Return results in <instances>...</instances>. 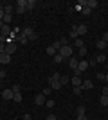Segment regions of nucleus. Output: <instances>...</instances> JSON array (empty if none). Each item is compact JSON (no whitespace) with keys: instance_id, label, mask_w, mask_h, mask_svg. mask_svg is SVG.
<instances>
[{"instance_id":"obj_9","label":"nucleus","mask_w":108,"mask_h":120,"mask_svg":"<svg viewBox=\"0 0 108 120\" xmlns=\"http://www.w3.org/2000/svg\"><path fill=\"white\" fill-rule=\"evenodd\" d=\"M0 32H2V38H5V36H9L11 34V27L7 23H4V27L0 29Z\"/></svg>"},{"instance_id":"obj_12","label":"nucleus","mask_w":108,"mask_h":120,"mask_svg":"<svg viewBox=\"0 0 108 120\" xmlns=\"http://www.w3.org/2000/svg\"><path fill=\"white\" fill-rule=\"evenodd\" d=\"M94 88V82L90 79H87V81H83V90H92Z\"/></svg>"},{"instance_id":"obj_17","label":"nucleus","mask_w":108,"mask_h":120,"mask_svg":"<svg viewBox=\"0 0 108 120\" xmlns=\"http://www.w3.org/2000/svg\"><path fill=\"white\" fill-rule=\"evenodd\" d=\"M104 61H106V56L104 54H97L96 56V63H104Z\"/></svg>"},{"instance_id":"obj_32","label":"nucleus","mask_w":108,"mask_h":120,"mask_svg":"<svg viewBox=\"0 0 108 120\" xmlns=\"http://www.w3.org/2000/svg\"><path fill=\"white\" fill-rule=\"evenodd\" d=\"M83 15H85V16H88V15H90V13H92V9H90V7H83Z\"/></svg>"},{"instance_id":"obj_28","label":"nucleus","mask_w":108,"mask_h":120,"mask_svg":"<svg viewBox=\"0 0 108 120\" xmlns=\"http://www.w3.org/2000/svg\"><path fill=\"white\" fill-rule=\"evenodd\" d=\"M51 86H49V88H43V90H41V93H43V95H45V97H49V95H51Z\"/></svg>"},{"instance_id":"obj_26","label":"nucleus","mask_w":108,"mask_h":120,"mask_svg":"<svg viewBox=\"0 0 108 120\" xmlns=\"http://www.w3.org/2000/svg\"><path fill=\"white\" fill-rule=\"evenodd\" d=\"M47 54H49V56H54V54H58V52H56V50H54V47H47Z\"/></svg>"},{"instance_id":"obj_47","label":"nucleus","mask_w":108,"mask_h":120,"mask_svg":"<svg viewBox=\"0 0 108 120\" xmlns=\"http://www.w3.org/2000/svg\"><path fill=\"white\" fill-rule=\"evenodd\" d=\"M106 70H108V63H106Z\"/></svg>"},{"instance_id":"obj_4","label":"nucleus","mask_w":108,"mask_h":120,"mask_svg":"<svg viewBox=\"0 0 108 120\" xmlns=\"http://www.w3.org/2000/svg\"><path fill=\"white\" fill-rule=\"evenodd\" d=\"M49 86H51L52 91H56V90H60V88H61V82H60V81H54L52 77H49Z\"/></svg>"},{"instance_id":"obj_42","label":"nucleus","mask_w":108,"mask_h":120,"mask_svg":"<svg viewBox=\"0 0 108 120\" xmlns=\"http://www.w3.org/2000/svg\"><path fill=\"white\" fill-rule=\"evenodd\" d=\"M45 120H58V118H56L54 115H47V118H45Z\"/></svg>"},{"instance_id":"obj_19","label":"nucleus","mask_w":108,"mask_h":120,"mask_svg":"<svg viewBox=\"0 0 108 120\" xmlns=\"http://www.w3.org/2000/svg\"><path fill=\"white\" fill-rule=\"evenodd\" d=\"M13 11H15L13 5H5V7H4V15H13Z\"/></svg>"},{"instance_id":"obj_41","label":"nucleus","mask_w":108,"mask_h":120,"mask_svg":"<svg viewBox=\"0 0 108 120\" xmlns=\"http://www.w3.org/2000/svg\"><path fill=\"white\" fill-rule=\"evenodd\" d=\"M24 120H32V116L29 115V113H25V115H24Z\"/></svg>"},{"instance_id":"obj_29","label":"nucleus","mask_w":108,"mask_h":120,"mask_svg":"<svg viewBox=\"0 0 108 120\" xmlns=\"http://www.w3.org/2000/svg\"><path fill=\"white\" fill-rule=\"evenodd\" d=\"M54 61H56V63H61V61H63V56L61 54H54Z\"/></svg>"},{"instance_id":"obj_39","label":"nucleus","mask_w":108,"mask_h":120,"mask_svg":"<svg viewBox=\"0 0 108 120\" xmlns=\"http://www.w3.org/2000/svg\"><path fill=\"white\" fill-rule=\"evenodd\" d=\"M4 77H5V72H4V70H0V82L4 81Z\"/></svg>"},{"instance_id":"obj_7","label":"nucleus","mask_w":108,"mask_h":120,"mask_svg":"<svg viewBox=\"0 0 108 120\" xmlns=\"http://www.w3.org/2000/svg\"><path fill=\"white\" fill-rule=\"evenodd\" d=\"M7 63H11V56L9 54H0V65H7Z\"/></svg>"},{"instance_id":"obj_15","label":"nucleus","mask_w":108,"mask_h":120,"mask_svg":"<svg viewBox=\"0 0 108 120\" xmlns=\"http://www.w3.org/2000/svg\"><path fill=\"white\" fill-rule=\"evenodd\" d=\"M87 7L96 9V7H97V0H87Z\"/></svg>"},{"instance_id":"obj_27","label":"nucleus","mask_w":108,"mask_h":120,"mask_svg":"<svg viewBox=\"0 0 108 120\" xmlns=\"http://www.w3.org/2000/svg\"><path fill=\"white\" fill-rule=\"evenodd\" d=\"M52 47H54V50H56V52H58L60 49H61V43H60V40H56V41H54V43H52Z\"/></svg>"},{"instance_id":"obj_45","label":"nucleus","mask_w":108,"mask_h":120,"mask_svg":"<svg viewBox=\"0 0 108 120\" xmlns=\"http://www.w3.org/2000/svg\"><path fill=\"white\" fill-rule=\"evenodd\" d=\"M103 41H106V43H108V32H104V34H103Z\"/></svg>"},{"instance_id":"obj_46","label":"nucleus","mask_w":108,"mask_h":120,"mask_svg":"<svg viewBox=\"0 0 108 120\" xmlns=\"http://www.w3.org/2000/svg\"><path fill=\"white\" fill-rule=\"evenodd\" d=\"M104 81H106V82H108V74H106V75H104Z\"/></svg>"},{"instance_id":"obj_13","label":"nucleus","mask_w":108,"mask_h":120,"mask_svg":"<svg viewBox=\"0 0 108 120\" xmlns=\"http://www.w3.org/2000/svg\"><path fill=\"white\" fill-rule=\"evenodd\" d=\"M18 41L24 43V45H27V43H29V38H27L25 34H18Z\"/></svg>"},{"instance_id":"obj_21","label":"nucleus","mask_w":108,"mask_h":120,"mask_svg":"<svg viewBox=\"0 0 108 120\" xmlns=\"http://www.w3.org/2000/svg\"><path fill=\"white\" fill-rule=\"evenodd\" d=\"M74 47H77V49H83V40H79V38H76V40H74Z\"/></svg>"},{"instance_id":"obj_23","label":"nucleus","mask_w":108,"mask_h":120,"mask_svg":"<svg viewBox=\"0 0 108 120\" xmlns=\"http://www.w3.org/2000/svg\"><path fill=\"white\" fill-rule=\"evenodd\" d=\"M97 49H99V50H104V49H106V41L99 40V41H97Z\"/></svg>"},{"instance_id":"obj_38","label":"nucleus","mask_w":108,"mask_h":120,"mask_svg":"<svg viewBox=\"0 0 108 120\" xmlns=\"http://www.w3.org/2000/svg\"><path fill=\"white\" fill-rule=\"evenodd\" d=\"M79 56H81V57H83V56H87V49H85V47L79 49Z\"/></svg>"},{"instance_id":"obj_36","label":"nucleus","mask_w":108,"mask_h":120,"mask_svg":"<svg viewBox=\"0 0 108 120\" xmlns=\"http://www.w3.org/2000/svg\"><path fill=\"white\" fill-rule=\"evenodd\" d=\"M101 93H103V97H108V86H104L103 90H101Z\"/></svg>"},{"instance_id":"obj_48","label":"nucleus","mask_w":108,"mask_h":120,"mask_svg":"<svg viewBox=\"0 0 108 120\" xmlns=\"http://www.w3.org/2000/svg\"><path fill=\"white\" fill-rule=\"evenodd\" d=\"M106 49H108V43H106Z\"/></svg>"},{"instance_id":"obj_10","label":"nucleus","mask_w":108,"mask_h":120,"mask_svg":"<svg viewBox=\"0 0 108 120\" xmlns=\"http://www.w3.org/2000/svg\"><path fill=\"white\" fill-rule=\"evenodd\" d=\"M77 65H79V61H77L76 57H70V59H68V66H70L72 70H77Z\"/></svg>"},{"instance_id":"obj_24","label":"nucleus","mask_w":108,"mask_h":120,"mask_svg":"<svg viewBox=\"0 0 108 120\" xmlns=\"http://www.w3.org/2000/svg\"><path fill=\"white\" fill-rule=\"evenodd\" d=\"M72 91H74L76 95H81V93H83V86H74V90H72Z\"/></svg>"},{"instance_id":"obj_2","label":"nucleus","mask_w":108,"mask_h":120,"mask_svg":"<svg viewBox=\"0 0 108 120\" xmlns=\"http://www.w3.org/2000/svg\"><path fill=\"white\" fill-rule=\"evenodd\" d=\"M22 34H25L27 38H29V41H34V40H36V34H34V30H32L31 27H25V29H22Z\"/></svg>"},{"instance_id":"obj_37","label":"nucleus","mask_w":108,"mask_h":120,"mask_svg":"<svg viewBox=\"0 0 108 120\" xmlns=\"http://www.w3.org/2000/svg\"><path fill=\"white\" fill-rule=\"evenodd\" d=\"M45 106H47V108H54V100H47Z\"/></svg>"},{"instance_id":"obj_34","label":"nucleus","mask_w":108,"mask_h":120,"mask_svg":"<svg viewBox=\"0 0 108 120\" xmlns=\"http://www.w3.org/2000/svg\"><path fill=\"white\" fill-rule=\"evenodd\" d=\"M79 115H85V106H79V108H77V116Z\"/></svg>"},{"instance_id":"obj_16","label":"nucleus","mask_w":108,"mask_h":120,"mask_svg":"<svg viewBox=\"0 0 108 120\" xmlns=\"http://www.w3.org/2000/svg\"><path fill=\"white\" fill-rule=\"evenodd\" d=\"M72 38V40H76L77 38V25H74V27H72V30H70V34H68Z\"/></svg>"},{"instance_id":"obj_18","label":"nucleus","mask_w":108,"mask_h":120,"mask_svg":"<svg viewBox=\"0 0 108 120\" xmlns=\"http://www.w3.org/2000/svg\"><path fill=\"white\" fill-rule=\"evenodd\" d=\"M25 9H27L25 5H16V7H15V11L18 13V15H24V13H25Z\"/></svg>"},{"instance_id":"obj_6","label":"nucleus","mask_w":108,"mask_h":120,"mask_svg":"<svg viewBox=\"0 0 108 120\" xmlns=\"http://www.w3.org/2000/svg\"><path fill=\"white\" fill-rule=\"evenodd\" d=\"M13 97H15V91H13V90H4V91H2V99H4V100H11Z\"/></svg>"},{"instance_id":"obj_30","label":"nucleus","mask_w":108,"mask_h":120,"mask_svg":"<svg viewBox=\"0 0 108 120\" xmlns=\"http://www.w3.org/2000/svg\"><path fill=\"white\" fill-rule=\"evenodd\" d=\"M99 102H101V104H103V106H108V97H103V95H101V99H99Z\"/></svg>"},{"instance_id":"obj_40","label":"nucleus","mask_w":108,"mask_h":120,"mask_svg":"<svg viewBox=\"0 0 108 120\" xmlns=\"http://www.w3.org/2000/svg\"><path fill=\"white\" fill-rule=\"evenodd\" d=\"M11 90H13V91H15V93H16V91H20V86H18V84H15V86H13V88H11Z\"/></svg>"},{"instance_id":"obj_25","label":"nucleus","mask_w":108,"mask_h":120,"mask_svg":"<svg viewBox=\"0 0 108 120\" xmlns=\"http://www.w3.org/2000/svg\"><path fill=\"white\" fill-rule=\"evenodd\" d=\"M13 100H15V102H22V93H20V91H16V93H15Z\"/></svg>"},{"instance_id":"obj_33","label":"nucleus","mask_w":108,"mask_h":120,"mask_svg":"<svg viewBox=\"0 0 108 120\" xmlns=\"http://www.w3.org/2000/svg\"><path fill=\"white\" fill-rule=\"evenodd\" d=\"M60 43H61V47L63 45H68V40L65 38V36H61V38H60Z\"/></svg>"},{"instance_id":"obj_43","label":"nucleus","mask_w":108,"mask_h":120,"mask_svg":"<svg viewBox=\"0 0 108 120\" xmlns=\"http://www.w3.org/2000/svg\"><path fill=\"white\" fill-rule=\"evenodd\" d=\"M76 120H88V118H87V115H79Z\"/></svg>"},{"instance_id":"obj_11","label":"nucleus","mask_w":108,"mask_h":120,"mask_svg":"<svg viewBox=\"0 0 108 120\" xmlns=\"http://www.w3.org/2000/svg\"><path fill=\"white\" fill-rule=\"evenodd\" d=\"M70 82H72V86H83V81H81V77H72L70 79Z\"/></svg>"},{"instance_id":"obj_31","label":"nucleus","mask_w":108,"mask_h":120,"mask_svg":"<svg viewBox=\"0 0 108 120\" xmlns=\"http://www.w3.org/2000/svg\"><path fill=\"white\" fill-rule=\"evenodd\" d=\"M11 16H13V15H4V20H2V22L9 25V22H11Z\"/></svg>"},{"instance_id":"obj_3","label":"nucleus","mask_w":108,"mask_h":120,"mask_svg":"<svg viewBox=\"0 0 108 120\" xmlns=\"http://www.w3.org/2000/svg\"><path fill=\"white\" fill-rule=\"evenodd\" d=\"M16 52V43L15 41H7V43H5V54H15Z\"/></svg>"},{"instance_id":"obj_14","label":"nucleus","mask_w":108,"mask_h":120,"mask_svg":"<svg viewBox=\"0 0 108 120\" xmlns=\"http://www.w3.org/2000/svg\"><path fill=\"white\" fill-rule=\"evenodd\" d=\"M85 32H87V25H85V23L77 25V36H79V34H85Z\"/></svg>"},{"instance_id":"obj_20","label":"nucleus","mask_w":108,"mask_h":120,"mask_svg":"<svg viewBox=\"0 0 108 120\" xmlns=\"http://www.w3.org/2000/svg\"><path fill=\"white\" fill-rule=\"evenodd\" d=\"M5 52V38H0V54Z\"/></svg>"},{"instance_id":"obj_35","label":"nucleus","mask_w":108,"mask_h":120,"mask_svg":"<svg viewBox=\"0 0 108 120\" xmlns=\"http://www.w3.org/2000/svg\"><path fill=\"white\" fill-rule=\"evenodd\" d=\"M60 82H61V86H63V84H67V82H68V77H63V75H61V79H60Z\"/></svg>"},{"instance_id":"obj_44","label":"nucleus","mask_w":108,"mask_h":120,"mask_svg":"<svg viewBox=\"0 0 108 120\" xmlns=\"http://www.w3.org/2000/svg\"><path fill=\"white\" fill-rule=\"evenodd\" d=\"M0 20H4V7H0Z\"/></svg>"},{"instance_id":"obj_1","label":"nucleus","mask_w":108,"mask_h":120,"mask_svg":"<svg viewBox=\"0 0 108 120\" xmlns=\"http://www.w3.org/2000/svg\"><path fill=\"white\" fill-rule=\"evenodd\" d=\"M58 54H61L63 59H70V57H72V47L70 45H63L61 49L58 50Z\"/></svg>"},{"instance_id":"obj_8","label":"nucleus","mask_w":108,"mask_h":120,"mask_svg":"<svg viewBox=\"0 0 108 120\" xmlns=\"http://www.w3.org/2000/svg\"><path fill=\"white\" fill-rule=\"evenodd\" d=\"M88 66H90V65H88V61H85V59H83V61H79V65H77V70H79V72L83 74V72L87 70Z\"/></svg>"},{"instance_id":"obj_5","label":"nucleus","mask_w":108,"mask_h":120,"mask_svg":"<svg viewBox=\"0 0 108 120\" xmlns=\"http://www.w3.org/2000/svg\"><path fill=\"white\" fill-rule=\"evenodd\" d=\"M34 102H36V106H43L47 102V97L43 95V93H38L36 95V99H34Z\"/></svg>"},{"instance_id":"obj_22","label":"nucleus","mask_w":108,"mask_h":120,"mask_svg":"<svg viewBox=\"0 0 108 120\" xmlns=\"http://www.w3.org/2000/svg\"><path fill=\"white\" fill-rule=\"evenodd\" d=\"M36 7V0H27V9L31 11V9H34Z\"/></svg>"}]
</instances>
